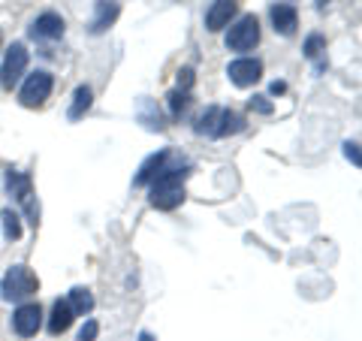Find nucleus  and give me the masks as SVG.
<instances>
[{
    "instance_id": "obj_22",
    "label": "nucleus",
    "mask_w": 362,
    "mask_h": 341,
    "mask_svg": "<svg viewBox=\"0 0 362 341\" xmlns=\"http://www.w3.org/2000/svg\"><path fill=\"white\" fill-rule=\"evenodd\" d=\"M100 335V323L97 320H85V326L78 329V341H97Z\"/></svg>"
},
{
    "instance_id": "obj_1",
    "label": "nucleus",
    "mask_w": 362,
    "mask_h": 341,
    "mask_svg": "<svg viewBox=\"0 0 362 341\" xmlns=\"http://www.w3.org/2000/svg\"><path fill=\"white\" fill-rule=\"evenodd\" d=\"M185 178H187V169H181V166L166 169L163 166V173L148 185V202L154 209H160V212L178 209L181 202H185V197H187Z\"/></svg>"
},
{
    "instance_id": "obj_2",
    "label": "nucleus",
    "mask_w": 362,
    "mask_h": 341,
    "mask_svg": "<svg viewBox=\"0 0 362 341\" xmlns=\"http://www.w3.org/2000/svg\"><path fill=\"white\" fill-rule=\"evenodd\" d=\"M199 136H214V139H223V136H233V133H242L245 130V118L233 109H221V106H209L202 115L197 118V127Z\"/></svg>"
},
{
    "instance_id": "obj_21",
    "label": "nucleus",
    "mask_w": 362,
    "mask_h": 341,
    "mask_svg": "<svg viewBox=\"0 0 362 341\" xmlns=\"http://www.w3.org/2000/svg\"><path fill=\"white\" fill-rule=\"evenodd\" d=\"M169 106H173V115L178 118L181 112L187 109V91H173V94H169Z\"/></svg>"
},
{
    "instance_id": "obj_26",
    "label": "nucleus",
    "mask_w": 362,
    "mask_h": 341,
    "mask_svg": "<svg viewBox=\"0 0 362 341\" xmlns=\"http://www.w3.org/2000/svg\"><path fill=\"white\" fill-rule=\"evenodd\" d=\"M284 91H287L284 82H275V85H272V94H284Z\"/></svg>"
},
{
    "instance_id": "obj_16",
    "label": "nucleus",
    "mask_w": 362,
    "mask_h": 341,
    "mask_svg": "<svg viewBox=\"0 0 362 341\" xmlns=\"http://www.w3.org/2000/svg\"><path fill=\"white\" fill-rule=\"evenodd\" d=\"M94 106V91H90L88 85H78L73 91V103H70V112H66V118L70 121H78V118H85V112Z\"/></svg>"
},
{
    "instance_id": "obj_3",
    "label": "nucleus",
    "mask_w": 362,
    "mask_h": 341,
    "mask_svg": "<svg viewBox=\"0 0 362 341\" xmlns=\"http://www.w3.org/2000/svg\"><path fill=\"white\" fill-rule=\"evenodd\" d=\"M40 290V278L33 275V272L25 266V263H16L4 272V278H0V296L6 302H28L33 293Z\"/></svg>"
},
{
    "instance_id": "obj_4",
    "label": "nucleus",
    "mask_w": 362,
    "mask_h": 341,
    "mask_svg": "<svg viewBox=\"0 0 362 341\" xmlns=\"http://www.w3.org/2000/svg\"><path fill=\"white\" fill-rule=\"evenodd\" d=\"M28 45L25 42H13L4 54V64H0V88L4 91H13L18 82H25V73H28Z\"/></svg>"
},
{
    "instance_id": "obj_10",
    "label": "nucleus",
    "mask_w": 362,
    "mask_h": 341,
    "mask_svg": "<svg viewBox=\"0 0 362 341\" xmlns=\"http://www.w3.org/2000/svg\"><path fill=\"white\" fill-rule=\"evenodd\" d=\"M66 30V21L58 13H40L37 18L30 21V37L33 40H61Z\"/></svg>"
},
{
    "instance_id": "obj_20",
    "label": "nucleus",
    "mask_w": 362,
    "mask_h": 341,
    "mask_svg": "<svg viewBox=\"0 0 362 341\" xmlns=\"http://www.w3.org/2000/svg\"><path fill=\"white\" fill-rule=\"evenodd\" d=\"M326 52V40L320 37V33H311L308 40H305V54H308L311 61H320V54ZM317 67H323V61L317 64Z\"/></svg>"
},
{
    "instance_id": "obj_17",
    "label": "nucleus",
    "mask_w": 362,
    "mask_h": 341,
    "mask_svg": "<svg viewBox=\"0 0 362 341\" xmlns=\"http://www.w3.org/2000/svg\"><path fill=\"white\" fill-rule=\"evenodd\" d=\"M70 308H73V314H90L94 311V296H90V290L88 287H73L70 290Z\"/></svg>"
},
{
    "instance_id": "obj_29",
    "label": "nucleus",
    "mask_w": 362,
    "mask_h": 341,
    "mask_svg": "<svg viewBox=\"0 0 362 341\" xmlns=\"http://www.w3.org/2000/svg\"><path fill=\"white\" fill-rule=\"evenodd\" d=\"M0 45H4V33H0Z\"/></svg>"
},
{
    "instance_id": "obj_27",
    "label": "nucleus",
    "mask_w": 362,
    "mask_h": 341,
    "mask_svg": "<svg viewBox=\"0 0 362 341\" xmlns=\"http://www.w3.org/2000/svg\"><path fill=\"white\" fill-rule=\"evenodd\" d=\"M139 341H157L151 333H139Z\"/></svg>"
},
{
    "instance_id": "obj_5",
    "label": "nucleus",
    "mask_w": 362,
    "mask_h": 341,
    "mask_svg": "<svg viewBox=\"0 0 362 341\" xmlns=\"http://www.w3.org/2000/svg\"><path fill=\"white\" fill-rule=\"evenodd\" d=\"M52 88H54V79H52L49 70H33L30 76H25V82H21V88H18L21 106L40 109L45 100L52 97Z\"/></svg>"
},
{
    "instance_id": "obj_12",
    "label": "nucleus",
    "mask_w": 362,
    "mask_h": 341,
    "mask_svg": "<svg viewBox=\"0 0 362 341\" xmlns=\"http://www.w3.org/2000/svg\"><path fill=\"white\" fill-rule=\"evenodd\" d=\"M118 16H121V6L115 4V0H97V9H94V18H90L88 30L90 33H106L118 21Z\"/></svg>"
},
{
    "instance_id": "obj_8",
    "label": "nucleus",
    "mask_w": 362,
    "mask_h": 341,
    "mask_svg": "<svg viewBox=\"0 0 362 341\" xmlns=\"http://www.w3.org/2000/svg\"><path fill=\"white\" fill-rule=\"evenodd\" d=\"M40 326H42V308H40L37 302H21L18 308L13 311V329H16V335L30 338V335L40 333Z\"/></svg>"
},
{
    "instance_id": "obj_7",
    "label": "nucleus",
    "mask_w": 362,
    "mask_h": 341,
    "mask_svg": "<svg viewBox=\"0 0 362 341\" xmlns=\"http://www.w3.org/2000/svg\"><path fill=\"white\" fill-rule=\"evenodd\" d=\"M6 190L13 193V197L25 206V212H28V218H30V224L37 226L40 221V212H37V202H33V190H30V175H25V173H18V169H13L9 166L6 169Z\"/></svg>"
},
{
    "instance_id": "obj_23",
    "label": "nucleus",
    "mask_w": 362,
    "mask_h": 341,
    "mask_svg": "<svg viewBox=\"0 0 362 341\" xmlns=\"http://www.w3.org/2000/svg\"><path fill=\"white\" fill-rule=\"evenodd\" d=\"M344 157L350 163H356L359 169H362V145H356V142H344Z\"/></svg>"
},
{
    "instance_id": "obj_13",
    "label": "nucleus",
    "mask_w": 362,
    "mask_h": 341,
    "mask_svg": "<svg viewBox=\"0 0 362 341\" xmlns=\"http://www.w3.org/2000/svg\"><path fill=\"white\" fill-rule=\"evenodd\" d=\"M272 25L281 37H293L299 28V16H296V6L293 4H275L272 6Z\"/></svg>"
},
{
    "instance_id": "obj_14",
    "label": "nucleus",
    "mask_w": 362,
    "mask_h": 341,
    "mask_svg": "<svg viewBox=\"0 0 362 341\" xmlns=\"http://www.w3.org/2000/svg\"><path fill=\"white\" fill-rule=\"evenodd\" d=\"M166 161H169V151L163 149V151H154L151 157H145V163L139 166V173H136V178H133V185L136 187H145V185H151V181L163 173V166H166Z\"/></svg>"
},
{
    "instance_id": "obj_11",
    "label": "nucleus",
    "mask_w": 362,
    "mask_h": 341,
    "mask_svg": "<svg viewBox=\"0 0 362 341\" xmlns=\"http://www.w3.org/2000/svg\"><path fill=\"white\" fill-rule=\"evenodd\" d=\"M239 13V0H214L206 13V28L209 30H223Z\"/></svg>"
},
{
    "instance_id": "obj_15",
    "label": "nucleus",
    "mask_w": 362,
    "mask_h": 341,
    "mask_svg": "<svg viewBox=\"0 0 362 341\" xmlns=\"http://www.w3.org/2000/svg\"><path fill=\"white\" fill-rule=\"evenodd\" d=\"M73 308H70V302L66 299H58L52 305V317H49V333L52 335H64L66 329L73 326Z\"/></svg>"
},
{
    "instance_id": "obj_25",
    "label": "nucleus",
    "mask_w": 362,
    "mask_h": 341,
    "mask_svg": "<svg viewBox=\"0 0 362 341\" xmlns=\"http://www.w3.org/2000/svg\"><path fill=\"white\" fill-rule=\"evenodd\" d=\"M178 85L187 91L190 85H194V73H190V70H181V73H178Z\"/></svg>"
},
{
    "instance_id": "obj_9",
    "label": "nucleus",
    "mask_w": 362,
    "mask_h": 341,
    "mask_svg": "<svg viewBox=\"0 0 362 341\" xmlns=\"http://www.w3.org/2000/svg\"><path fill=\"white\" fill-rule=\"evenodd\" d=\"M226 76H230V82L235 88H251L263 79V64H259L257 58H239V61H233L230 67H226Z\"/></svg>"
},
{
    "instance_id": "obj_24",
    "label": "nucleus",
    "mask_w": 362,
    "mask_h": 341,
    "mask_svg": "<svg viewBox=\"0 0 362 341\" xmlns=\"http://www.w3.org/2000/svg\"><path fill=\"white\" fill-rule=\"evenodd\" d=\"M251 109L259 112V115H272V103H269V97H254L251 100Z\"/></svg>"
},
{
    "instance_id": "obj_28",
    "label": "nucleus",
    "mask_w": 362,
    "mask_h": 341,
    "mask_svg": "<svg viewBox=\"0 0 362 341\" xmlns=\"http://www.w3.org/2000/svg\"><path fill=\"white\" fill-rule=\"evenodd\" d=\"M326 4H329V0H317V6H320V9H323Z\"/></svg>"
},
{
    "instance_id": "obj_19",
    "label": "nucleus",
    "mask_w": 362,
    "mask_h": 341,
    "mask_svg": "<svg viewBox=\"0 0 362 341\" xmlns=\"http://www.w3.org/2000/svg\"><path fill=\"white\" fill-rule=\"evenodd\" d=\"M0 218H4V236H6V242H18V238H21V218H18L13 209H4V212H0Z\"/></svg>"
},
{
    "instance_id": "obj_6",
    "label": "nucleus",
    "mask_w": 362,
    "mask_h": 341,
    "mask_svg": "<svg viewBox=\"0 0 362 341\" xmlns=\"http://www.w3.org/2000/svg\"><path fill=\"white\" fill-rule=\"evenodd\" d=\"M259 42V21L257 16H242L226 33V49L230 52H251Z\"/></svg>"
},
{
    "instance_id": "obj_18",
    "label": "nucleus",
    "mask_w": 362,
    "mask_h": 341,
    "mask_svg": "<svg viewBox=\"0 0 362 341\" xmlns=\"http://www.w3.org/2000/svg\"><path fill=\"white\" fill-rule=\"evenodd\" d=\"M139 121H142L148 130H163L160 112H157V109L148 103V97H142V100H139Z\"/></svg>"
}]
</instances>
